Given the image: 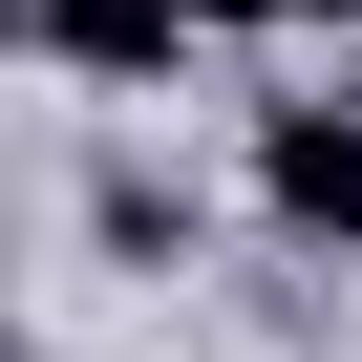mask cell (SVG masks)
Here are the masks:
<instances>
[{"instance_id":"obj_1","label":"cell","mask_w":362,"mask_h":362,"mask_svg":"<svg viewBox=\"0 0 362 362\" xmlns=\"http://www.w3.org/2000/svg\"><path fill=\"white\" fill-rule=\"evenodd\" d=\"M256 214L362 256V107H256Z\"/></svg>"},{"instance_id":"obj_2","label":"cell","mask_w":362,"mask_h":362,"mask_svg":"<svg viewBox=\"0 0 362 362\" xmlns=\"http://www.w3.org/2000/svg\"><path fill=\"white\" fill-rule=\"evenodd\" d=\"M214 0H22V43L86 64V86H170V43H192Z\"/></svg>"},{"instance_id":"obj_3","label":"cell","mask_w":362,"mask_h":362,"mask_svg":"<svg viewBox=\"0 0 362 362\" xmlns=\"http://www.w3.org/2000/svg\"><path fill=\"white\" fill-rule=\"evenodd\" d=\"M256 22H362V0H256Z\"/></svg>"}]
</instances>
